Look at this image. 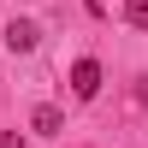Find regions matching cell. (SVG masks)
<instances>
[{
    "instance_id": "cell-1",
    "label": "cell",
    "mask_w": 148,
    "mask_h": 148,
    "mask_svg": "<svg viewBox=\"0 0 148 148\" xmlns=\"http://www.w3.org/2000/svg\"><path fill=\"white\" fill-rule=\"evenodd\" d=\"M71 95H77V101H95V95H101V65H95V59H77V65H71Z\"/></svg>"
},
{
    "instance_id": "cell-2",
    "label": "cell",
    "mask_w": 148,
    "mask_h": 148,
    "mask_svg": "<svg viewBox=\"0 0 148 148\" xmlns=\"http://www.w3.org/2000/svg\"><path fill=\"white\" fill-rule=\"evenodd\" d=\"M36 42H42V30H36L30 18H18V24H6V47H12V53H30Z\"/></svg>"
},
{
    "instance_id": "cell-3",
    "label": "cell",
    "mask_w": 148,
    "mask_h": 148,
    "mask_svg": "<svg viewBox=\"0 0 148 148\" xmlns=\"http://www.w3.org/2000/svg\"><path fill=\"white\" fill-rule=\"evenodd\" d=\"M30 130H36V136H59V130H65V113H59V107H36V113H30Z\"/></svg>"
},
{
    "instance_id": "cell-6",
    "label": "cell",
    "mask_w": 148,
    "mask_h": 148,
    "mask_svg": "<svg viewBox=\"0 0 148 148\" xmlns=\"http://www.w3.org/2000/svg\"><path fill=\"white\" fill-rule=\"evenodd\" d=\"M0 148H24V136L18 130H0Z\"/></svg>"
},
{
    "instance_id": "cell-5",
    "label": "cell",
    "mask_w": 148,
    "mask_h": 148,
    "mask_svg": "<svg viewBox=\"0 0 148 148\" xmlns=\"http://www.w3.org/2000/svg\"><path fill=\"white\" fill-rule=\"evenodd\" d=\"M130 101H136V107H148V77H136V83H130Z\"/></svg>"
},
{
    "instance_id": "cell-4",
    "label": "cell",
    "mask_w": 148,
    "mask_h": 148,
    "mask_svg": "<svg viewBox=\"0 0 148 148\" xmlns=\"http://www.w3.org/2000/svg\"><path fill=\"white\" fill-rule=\"evenodd\" d=\"M125 24L130 30H148V0H125Z\"/></svg>"
}]
</instances>
